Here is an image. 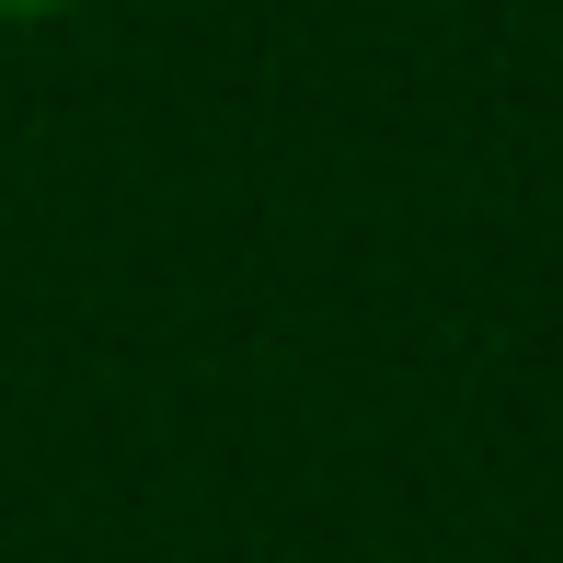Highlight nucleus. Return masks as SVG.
I'll list each match as a JSON object with an SVG mask.
<instances>
[{"label":"nucleus","instance_id":"nucleus-1","mask_svg":"<svg viewBox=\"0 0 563 563\" xmlns=\"http://www.w3.org/2000/svg\"><path fill=\"white\" fill-rule=\"evenodd\" d=\"M69 0H0V23H58Z\"/></svg>","mask_w":563,"mask_h":563}]
</instances>
